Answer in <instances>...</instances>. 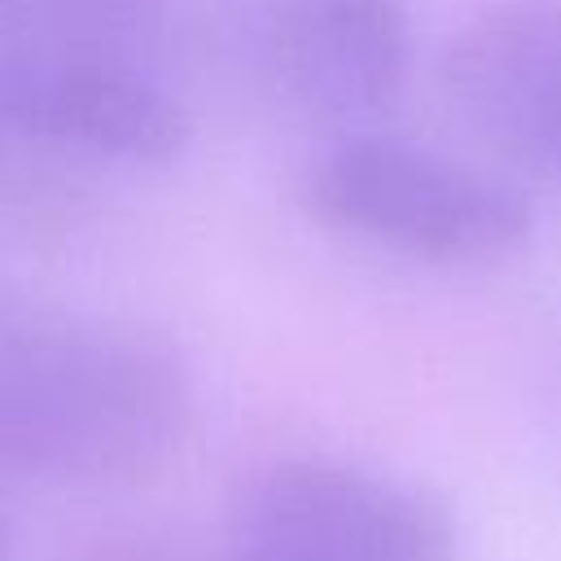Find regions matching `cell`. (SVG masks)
Returning a JSON list of instances; mask_svg holds the SVG:
<instances>
[{
  "label": "cell",
  "mask_w": 561,
  "mask_h": 561,
  "mask_svg": "<svg viewBox=\"0 0 561 561\" xmlns=\"http://www.w3.org/2000/svg\"><path fill=\"white\" fill-rule=\"evenodd\" d=\"M456 123L500 162L561 184V0H486L447 44Z\"/></svg>",
  "instance_id": "6"
},
{
  "label": "cell",
  "mask_w": 561,
  "mask_h": 561,
  "mask_svg": "<svg viewBox=\"0 0 561 561\" xmlns=\"http://www.w3.org/2000/svg\"><path fill=\"white\" fill-rule=\"evenodd\" d=\"M188 136L184 105L140 66L0 31V140L162 167L184 153Z\"/></svg>",
  "instance_id": "5"
},
{
  "label": "cell",
  "mask_w": 561,
  "mask_h": 561,
  "mask_svg": "<svg viewBox=\"0 0 561 561\" xmlns=\"http://www.w3.org/2000/svg\"><path fill=\"white\" fill-rule=\"evenodd\" d=\"M188 425L193 377L162 333L0 280V473L136 482Z\"/></svg>",
  "instance_id": "1"
},
{
  "label": "cell",
  "mask_w": 561,
  "mask_h": 561,
  "mask_svg": "<svg viewBox=\"0 0 561 561\" xmlns=\"http://www.w3.org/2000/svg\"><path fill=\"white\" fill-rule=\"evenodd\" d=\"M224 561H460V539L425 491L351 460L302 456L250 482Z\"/></svg>",
  "instance_id": "4"
},
{
  "label": "cell",
  "mask_w": 561,
  "mask_h": 561,
  "mask_svg": "<svg viewBox=\"0 0 561 561\" xmlns=\"http://www.w3.org/2000/svg\"><path fill=\"white\" fill-rule=\"evenodd\" d=\"M219 44L259 96L359 131L408 79L412 13L408 0H224Z\"/></svg>",
  "instance_id": "3"
},
{
  "label": "cell",
  "mask_w": 561,
  "mask_h": 561,
  "mask_svg": "<svg viewBox=\"0 0 561 561\" xmlns=\"http://www.w3.org/2000/svg\"><path fill=\"white\" fill-rule=\"evenodd\" d=\"M302 202L346 237L443 267L508 259L535 232V206L504 171L368 127L307 162Z\"/></svg>",
  "instance_id": "2"
},
{
  "label": "cell",
  "mask_w": 561,
  "mask_h": 561,
  "mask_svg": "<svg viewBox=\"0 0 561 561\" xmlns=\"http://www.w3.org/2000/svg\"><path fill=\"white\" fill-rule=\"evenodd\" d=\"M171 0H0V31L83 57L140 66L162 39Z\"/></svg>",
  "instance_id": "7"
},
{
  "label": "cell",
  "mask_w": 561,
  "mask_h": 561,
  "mask_svg": "<svg viewBox=\"0 0 561 561\" xmlns=\"http://www.w3.org/2000/svg\"><path fill=\"white\" fill-rule=\"evenodd\" d=\"M9 552H13V539H9V522L0 517V561H9Z\"/></svg>",
  "instance_id": "8"
}]
</instances>
